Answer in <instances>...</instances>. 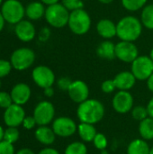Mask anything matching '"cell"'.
Listing matches in <instances>:
<instances>
[{
    "mask_svg": "<svg viewBox=\"0 0 153 154\" xmlns=\"http://www.w3.org/2000/svg\"><path fill=\"white\" fill-rule=\"evenodd\" d=\"M4 134H5V131H4L3 127L0 125V142L4 140Z\"/></svg>",
    "mask_w": 153,
    "mask_h": 154,
    "instance_id": "cell-46",
    "label": "cell"
},
{
    "mask_svg": "<svg viewBox=\"0 0 153 154\" xmlns=\"http://www.w3.org/2000/svg\"><path fill=\"white\" fill-rule=\"evenodd\" d=\"M147 87L149 90L153 93V73L150 76V78L147 79Z\"/></svg>",
    "mask_w": 153,
    "mask_h": 154,
    "instance_id": "cell-42",
    "label": "cell"
},
{
    "mask_svg": "<svg viewBox=\"0 0 153 154\" xmlns=\"http://www.w3.org/2000/svg\"><path fill=\"white\" fill-rule=\"evenodd\" d=\"M14 32L16 37L24 42H31L35 37V27L33 23L28 20H22L15 24Z\"/></svg>",
    "mask_w": 153,
    "mask_h": 154,
    "instance_id": "cell-15",
    "label": "cell"
},
{
    "mask_svg": "<svg viewBox=\"0 0 153 154\" xmlns=\"http://www.w3.org/2000/svg\"><path fill=\"white\" fill-rule=\"evenodd\" d=\"M100 3H103V4H110V3H112L114 0H98Z\"/></svg>",
    "mask_w": 153,
    "mask_h": 154,
    "instance_id": "cell-47",
    "label": "cell"
},
{
    "mask_svg": "<svg viewBox=\"0 0 153 154\" xmlns=\"http://www.w3.org/2000/svg\"><path fill=\"white\" fill-rule=\"evenodd\" d=\"M19 136L20 134L16 127H8L6 130H5L4 140L10 143H14L19 139Z\"/></svg>",
    "mask_w": 153,
    "mask_h": 154,
    "instance_id": "cell-29",
    "label": "cell"
},
{
    "mask_svg": "<svg viewBox=\"0 0 153 154\" xmlns=\"http://www.w3.org/2000/svg\"><path fill=\"white\" fill-rule=\"evenodd\" d=\"M150 58L151 59L153 60V48L151 49V52H150Z\"/></svg>",
    "mask_w": 153,
    "mask_h": 154,
    "instance_id": "cell-49",
    "label": "cell"
},
{
    "mask_svg": "<svg viewBox=\"0 0 153 154\" xmlns=\"http://www.w3.org/2000/svg\"><path fill=\"white\" fill-rule=\"evenodd\" d=\"M131 71L137 80H147L153 73V60L150 56H138L132 62Z\"/></svg>",
    "mask_w": 153,
    "mask_h": 154,
    "instance_id": "cell-7",
    "label": "cell"
},
{
    "mask_svg": "<svg viewBox=\"0 0 153 154\" xmlns=\"http://www.w3.org/2000/svg\"><path fill=\"white\" fill-rule=\"evenodd\" d=\"M1 13L5 22L16 24L25 15V8L19 0H5L2 5Z\"/></svg>",
    "mask_w": 153,
    "mask_h": 154,
    "instance_id": "cell-5",
    "label": "cell"
},
{
    "mask_svg": "<svg viewBox=\"0 0 153 154\" xmlns=\"http://www.w3.org/2000/svg\"><path fill=\"white\" fill-rule=\"evenodd\" d=\"M2 1H3V0H0V5H1V4H2Z\"/></svg>",
    "mask_w": 153,
    "mask_h": 154,
    "instance_id": "cell-51",
    "label": "cell"
},
{
    "mask_svg": "<svg viewBox=\"0 0 153 154\" xmlns=\"http://www.w3.org/2000/svg\"><path fill=\"white\" fill-rule=\"evenodd\" d=\"M69 98L77 104H80L89 97V88L87 84L80 79H77L72 81L69 90L67 91Z\"/></svg>",
    "mask_w": 153,
    "mask_h": 154,
    "instance_id": "cell-14",
    "label": "cell"
},
{
    "mask_svg": "<svg viewBox=\"0 0 153 154\" xmlns=\"http://www.w3.org/2000/svg\"><path fill=\"white\" fill-rule=\"evenodd\" d=\"M13 66L10 61L5 60H0V79L6 77L12 69Z\"/></svg>",
    "mask_w": 153,
    "mask_h": 154,
    "instance_id": "cell-33",
    "label": "cell"
},
{
    "mask_svg": "<svg viewBox=\"0 0 153 154\" xmlns=\"http://www.w3.org/2000/svg\"><path fill=\"white\" fill-rule=\"evenodd\" d=\"M23 126L27 129V130H31L32 128H34V126L37 125L35 119L33 116H25V118L23 121Z\"/></svg>",
    "mask_w": 153,
    "mask_h": 154,
    "instance_id": "cell-37",
    "label": "cell"
},
{
    "mask_svg": "<svg viewBox=\"0 0 153 154\" xmlns=\"http://www.w3.org/2000/svg\"><path fill=\"white\" fill-rule=\"evenodd\" d=\"M87 147L84 142H72L67 145L64 154H87Z\"/></svg>",
    "mask_w": 153,
    "mask_h": 154,
    "instance_id": "cell-26",
    "label": "cell"
},
{
    "mask_svg": "<svg viewBox=\"0 0 153 154\" xmlns=\"http://www.w3.org/2000/svg\"><path fill=\"white\" fill-rule=\"evenodd\" d=\"M131 114H132L133 118L135 121H139V122L144 120L145 118H147L149 116L147 107L146 106H133V108L131 111Z\"/></svg>",
    "mask_w": 153,
    "mask_h": 154,
    "instance_id": "cell-28",
    "label": "cell"
},
{
    "mask_svg": "<svg viewBox=\"0 0 153 154\" xmlns=\"http://www.w3.org/2000/svg\"><path fill=\"white\" fill-rule=\"evenodd\" d=\"M146 107H147V110H148L149 116L153 118V97L150 99V101L148 102Z\"/></svg>",
    "mask_w": 153,
    "mask_h": 154,
    "instance_id": "cell-40",
    "label": "cell"
},
{
    "mask_svg": "<svg viewBox=\"0 0 153 154\" xmlns=\"http://www.w3.org/2000/svg\"><path fill=\"white\" fill-rule=\"evenodd\" d=\"M96 53L99 58L106 60H112L115 56V44L108 40L101 42L97 49H96Z\"/></svg>",
    "mask_w": 153,
    "mask_h": 154,
    "instance_id": "cell-21",
    "label": "cell"
},
{
    "mask_svg": "<svg viewBox=\"0 0 153 154\" xmlns=\"http://www.w3.org/2000/svg\"><path fill=\"white\" fill-rule=\"evenodd\" d=\"M115 56L121 61L132 63L139 56L137 46L133 42L121 41L115 45Z\"/></svg>",
    "mask_w": 153,
    "mask_h": 154,
    "instance_id": "cell-12",
    "label": "cell"
},
{
    "mask_svg": "<svg viewBox=\"0 0 153 154\" xmlns=\"http://www.w3.org/2000/svg\"><path fill=\"white\" fill-rule=\"evenodd\" d=\"M142 32V23L135 16H124L116 24V36L121 41L133 42L141 36Z\"/></svg>",
    "mask_w": 153,
    "mask_h": 154,
    "instance_id": "cell-2",
    "label": "cell"
},
{
    "mask_svg": "<svg viewBox=\"0 0 153 154\" xmlns=\"http://www.w3.org/2000/svg\"><path fill=\"white\" fill-rule=\"evenodd\" d=\"M39 126L48 125L55 117V107L50 101H41L37 104L32 116Z\"/></svg>",
    "mask_w": 153,
    "mask_h": 154,
    "instance_id": "cell-9",
    "label": "cell"
},
{
    "mask_svg": "<svg viewBox=\"0 0 153 154\" xmlns=\"http://www.w3.org/2000/svg\"><path fill=\"white\" fill-rule=\"evenodd\" d=\"M45 19L47 23L54 28H62L68 24L69 18V10L60 3L48 5L45 10Z\"/></svg>",
    "mask_w": 153,
    "mask_h": 154,
    "instance_id": "cell-4",
    "label": "cell"
},
{
    "mask_svg": "<svg viewBox=\"0 0 153 154\" xmlns=\"http://www.w3.org/2000/svg\"><path fill=\"white\" fill-rule=\"evenodd\" d=\"M79 138L84 143H93L97 131L95 127V125L87 124V123H80L78 125L77 130Z\"/></svg>",
    "mask_w": 153,
    "mask_h": 154,
    "instance_id": "cell-20",
    "label": "cell"
},
{
    "mask_svg": "<svg viewBox=\"0 0 153 154\" xmlns=\"http://www.w3.org/2000/svg\"><path fill=\"white\" fill-rule=\"evenodd\" d=\"M138 131L142 139L145 141L153 140V118L148 116L144 120L141 121Z\"/></svg>",
    "mask_w": 153,
    "mask_h": 154,
    "instance_id": "cell-24",
    "label": "cell"
},
{
    "mask_svg": "<svg viewBox=\"0 0 153 154\" xmlns=\"http://www.w3.org/2000/svg\"><path fill=\"white\" fill-rule=\"evenodd\" d=\"M68 25L73 33L78 35H83L90 30L91 27L90 15L83 8L71 11L69 13Z\"/></svg>",
    "mask_w": 153,
    "mask_h": 154,
    "instance_id": "cell-3",
    "label": "cell"
},
{
    "mask_svg": "<svg viewBox=\"0 0 153 154\" xmlns=\"http://www.w3.org/2000/svg\"><path fill=\"white\" fill-rule=\"evenodd\" d=\"M0 154H14V148L13 143L5 140L0 142Z\"/></svg>",
    "mask_w": 153,
    "mask_h": 154,
    "instance_id": "cell-35",
    "label": "cell"
},
{
    "mask_svg": "<svg viewBox=\"0 0 153 154\" xmlns=\"http://www.w3.org/2000/svg\"><path fill=\"white\" fill-rule=\"evenodd\" d=\"M35 138L36 140L46 146L51 145L52 143H54L55 139H56V134L53 132L51 127H49L47 125H41L39 126L34 133Z\"/></svg>",
    "mask_w": 153,
    "mask_h": 154,
    "instance_id": "cell-19",
    "label": "cell"
},
{
    "mask_svg": "<svg viewBox=\"0 0 153 154\" xmlns=\"http://www.w3.org/2000/svg\"><path fill=\"white\" fill-rule=\"evenodd\" d=\"M151 147L143 139H134L127 146V154H149Z\"/></svg>",
    "mask_w": 153,
    "mask_h": 154,
    "instance_id": "cell-22",
    "label": "cell"
},
{
    "mask_svg": "<svg viewBox=\"0 0 153 154\" xmlns=\"http://www.w3.org/2000/svg\"><path fill=\"white\" fill-rule=\"evenodd\" d=\"M45 8L41 2L30 3L25 8V14L30 20H39L45 14Z\"/></svg>",
    "mask_w": 153,
    "mask_h": 154,
    "instance_id": "cell-23",
    "label": "cell"
},
{
    "mask_svg": "<svg viewBox=\"0 0 153 154\" xmlns=\"http://www.w3.org/2000/svg\"><path fill=\"white\" fill-rule=\"evenodd\" d=\"M25 112L22 106L13 103L4 113V122L8 127H17L23 124Z\"/></svg>",
    "mask_w": 153,
    "mask_h": 154,
    "instance_id": "cell-13",
    "label": "cell"
},
{
    "mask_svg": "<svg viewBox=\"0 0 153 154\" xmlns=\"http://www.w3.org/2000/svg\"><path fill=\"white\" fill-rule=\"evenodd\" d=\"M147 0H122L123 6L131 12L138 11L145 6Z\"/></svg>",
    "mask_w": 153,
    "mask_h": 154,
    "instance_id": "cell-27",
    "label": "cell"
},
{
    "mask_svg": "<svg viewBox=\"0 0 153 154\" xmlns=\"http://www.w3.org/2000/svg\"><path fill=\"white\" fill-rule=\"evenodd\" d=\"M134 99L133 95L126 90H119L114 96L112 100V106L114 110L121 115L127 114L133 108Z\"/></svg>",
    "mask_w": 153,
    "mask_h": 154,
    "instance_id": "cell-10",
    "label": "cell"
},
{
    "mask_svg": "<svg viewBox=\"0 0 153 154\" xmlns=\"http://www.w3.org/2000/svg\"><path fill=\"white\" fill-rule=\"evenodd\" d=\"M116 89V87H115V81L114 79H107V80H105L102 85H101V90L106 93V94H111L113 93L115 90Z\"/></svg>",
    "mask_w": 153,
    "mask_h": 154,
    "instance_id": "cell-34",
    "label": "cell"
},
{
    "mask_svg": "<svg viewBox=\"0 0 153 154\" xmlns=\"http://www.w3.org/2000/svg\"><path fill=\"white\" fill-rule=\"evenodd\" d=\"M35 60L34 51L26 47L19 48L14 51L11 55L10 62L16 70H24L29 69Z\"/></svg>",
    "mask_w": 153,
    "mask_h": 154,
    "instance_id": "cell-6",
    "label": "cell"
},
{
    "mask_svg": "<svg viewBox=\"0 0 153 154\" xmlns=\"http://www.w3.org/2000/svg\"><path fill=\"white\" fill-rule=\"evenodd\" d=\"M149 154H153V146L151 148V151H150V153Z\"/></svg>",
    "mask_w": 153,
    "mask_h": 154,
    "instance_id": "cell-50",
    "label": "cell"
},
{
    "mask_svg": "<svg viewBox=\"0 0 153 154\" xmlns=\"http://www.w3.org/2000/svg\"><path fill=\"white\" fill-rule=\"evenodd\" d=\"M51 128L56 136L68 138L74 135L78 130L76 122L69 116H59L52 122Z\"/></svg>",
    "mask_w": 153,
    "mask_h": 154,
    "instance_id": "cell-8",
    "label": "cell"
},
{
    "mask_svg": "<svg viewBox=\"0 0 153 154\" xmlns=\"http://www.w3.org/2000/svg\"><path fill=\"white\" fill-rule=\"evenodd\" d=\"M38 154H60V152L54 148L48 147V148H44L41 151H40Z\"/></svg>",
    "mask_w": 153,
    "mask_h": 154,
    "instance_id": "cell-39",
    "label": "cell"
},
{
    "mask_svg": "<svg viewBox=\"0 0 153 154\" xmlns=\"http://www.w3.org/2000/svg\"><path fill=\"white\" fill-rule=\"evenodd\" d=\"M100 154H109V152H107V150H106V149H105V150L100 151Z\"/></svg>",
    "mask_w": 153,
    "mask_h": 154,
    "instance_id": "cell-48",
    "label": "cell"
},
{
    "mask_svg": "<svg viewBox=\"0 0 153 154\" xmlns=\"http://www.w3.org/2000/svg\"><path fill=\"white\" fill-rule=\"evenodd\" d=\"M106 113L105 106L97 99L88 98L78 104L77 117L80 123L96 125L103 120Z\"/></svg>",
    "mask_w": 153,
    "mask_h": 154,
    "instance_id": "cell-1",
    "label": "cell"
},
{
    "mask_svg": "<svg viewBox=\"0 0 153 154\" xmlns=\"http://www.w3.org/2000/svg\"><path fill=\"white\" fill-rule=\"evenodd\" d=\"M10 94L14 104L23 106L26 104L31 97V88L25 83H18L14 86Z\"/></svg>",
    "mask_w": 153,
    "mask_h": 154,
    "instance_id": "cell-16",
    "label": "cell"
},
{
    "mask_svg": "<svg viewBox=\"0 0 153 154\" xmlns=\"http://www.w3.org/2000/svg\"><path fill=\"white\" fill-rule=\"evenodd\" d=\"M136 78L132 73V71H122L119 72L115 78L114 81L116 87V89L118 90H126L129 91L132 89L135 83H136Z\"/></svg>",
    "mask_w": 153,
    "mask_h": 154,
    "instance_id": "cell-17",
    "label": "cell"
},
{
    "mask_svg": "<svg viewBox=\"0 0 153 154\" xmlns=\"http://www.w3.org/2000/svg\"><path fill=\"white\" fill-rule=\"evenodd\" d=\"M44 95H45L47 97H53V95H54V89L52 88V87H49V88H44Z\"/></svg>",
    "mask_w": 153,
    "mask_h": 154,
    "instance_id": "cell-41",
    "label": "cell"
},
{
    "mask_svg": "<svg viewBox=\"0 0 153 154\" xmlns=\"http://www.w3.org/2000/svg\"><path fill=\"white\" fill-rule=\"evenodd\" d=\"M41 1L42 4L47 5H51L59 3V0H41Z\"/></svg>",
    "mask_w": 153,
    "mask_h": 154,
    "instance_id": "cell-44",
    "label": "cell"
},
{
    "mask_svg": "<svg viewBox=\"0 0 153 154\" xmlns=\"http://www.w3.org/2000/svg\"><path fill=\"white\" fill-rule=\"evenodd\" d=\"M32 78L34 83L43 89L49 87H52L55 82L54 72L49 67L43 65L37 66L33 69L32 72Z\"/></svg>",
    "mask_w": 153,
    "mask_h": 154,
    "instance_id": "cell-11",
    "label": "cell"
},
{
    "mask_svg": "<svg viewBox=\"0 0 153 154\" xmlns=\"http://www.w3.org/2000/svg\"><path fill=\"white\" fill-rule=\"evenodd\" d=\"M13 103L14 102H13L11 94H9L7 92H5V91H1L0 92V107L6 109Z\"/></svg>",
    "mask_w": 153,
    "mask_h": 154,
    "instance_id": "cell-32",
    "label": "cell"
},
{
    "mask_svg": "<svg viewBox=\"0 0 153 154\" xmlns=\"http://www.w3.org/2000/svg\"><path fill=\"white\" fill-rule=\"evenodd\" d=\"M16 154H35L33 152V151H32L31 149L29 148H23L21 150H19Z\"/></svg>",
    "mask_w": 153,
    "mask_h": 154,
    "instance_id": "cell-43",
    "label": "cell"
},
{
    "mask_svg": "<svg viewBox=\"0 0 153 154\" xmlns=\"http://www.w3.org/2000/svg\"><path fill=\"white\" fill-rule=\"evenodd\" d=\"M141 22L147 29L153 30V5H149L143 7Z\"/></svg>",
    "mask_w": 153,
    "mask_h": 154,
    "instance_id": "cell-25",
    "label": "cell"
},
{
    "mask_svg": "<svg viewBox=\"0 0 153 154\" xmlns=\"http://www.w3.org/2000/svg\"><path fill=\"white\" fill-rule=\"evenodd\" d=\"M97 33L104 39L109 40L116 35V24L109 19H101L96 24Z\"/></svg>",
    "mask_w": 153,
    "mask_h": 154,
    "instance_id": "cell-18",
    "label": "cell"
},
{
    "mask_svg": "<svg viewBox=\"0 0 153 154\" xmlns=\"http://www.w3.org/2000/svg\"><path fill=\"white\" fill-rule=\"evenodd\" d=\"M93 144L97 150L102 151V150H105V149L107 148L108 140H107L106 136L104 134L97 133L95 139H94V141H93Z\"/></svg>",
    "mask_w": 153,
    "mask_h": 154,
    "instance_id": "cell-30",
    "label": "cell"
},
{
    "mask_svg": "<svg viewBox=\"0 0 153 154\" xmlns=\"http://www.w3.org/2000/svg\"><path fill=\"white\" fill-rule=\"evenodd\" d=\"M71 83H72V80L69 78H68V77H62V78H60V79H58L57 86H58V88L60 90H62V91H68L69 88V87H70V85H71Z\"/></svg>",
    "mask_w": 153,
    "mask_h": 154,
    "instance_id": "cell-36",
    "label": "cell"
},
{
    "mask_svg": "<svg viewBox=\"0 0 153 154\" xmlns=\"http://www.w3.org/2000/svg\"><path fill=\"white\" fill-rule=\"evenodd\" d=\"M0 88H1V80H0Z\"/></svg>",
    "mask_w": 153,
    "mask_h": 154,
    "instance_id": "cell-52",
    "label": "cell"
},
{
    "mask_svg": "<svg viewBox=\"0 0 153 154\" xmlns=\"http://www.w3.org/2000/svg\"><path fill=\"white\" fill-rule=\"evenodd\" d=\"M61 4L70 12L81 9L84 6L83 0H61Z\"/></svg>",
    "mask_w": 153,
    "mask_h": 154,
    "instance_id": "cell-31",
    "label": "cell"
},
{
    "mask_svg": "<svg viewBox=\"0 0 153 154\" xmlns=\"http://www.w3.org/2000/svg\"><path fill=\"white\" fill-rule=\"evenodd\" d=\"M5 22V18H4V16H3V14H2V13L0 11V32L4 29Z\"/></svg>",
    "mask_w": 153,
    "mask_h": 154,
    "instance_id": "cell-45",
    "label": "cell"
},
{
    "mask_svg": "<svg viewBox=\"0 0 153 154\" xmlns=\"http://www.w3.org/2000/svg\"><path fill=\"white\" fill-rule=\"evenodd\" d=\"M50 33V30L48 28H46V27L45 28H42V30L40 32V37H39L40 40L42 41V42H45L46 40L49 39Z\"/></svg>",
    "mask_w": 153,
    "mask_h": 154,
    "instance_id": "cell-38",
    "label": "cell"
}]
</instances>
